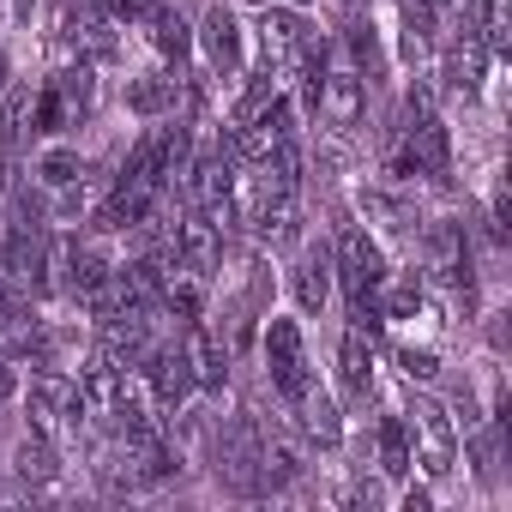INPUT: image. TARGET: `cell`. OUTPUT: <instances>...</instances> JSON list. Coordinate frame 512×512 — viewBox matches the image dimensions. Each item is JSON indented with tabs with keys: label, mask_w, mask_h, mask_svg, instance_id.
Returning a JSON list of instances; mask_svg holds the SVG:
<instances>
[{
	"label": "cell",
	"mask_w": 512,
	"mask_h": 512,
	"mask_svg": "<svg viewBox=\"0 0 512 512\" xmlns=\"http://www.w3.org/2000/svg\"><path fill=\"white\" fill-rule=\"evenodd\" d=\"M326 253H332V290L344 296V308H350V314L374 308V296H380V284H386V272H392L386 241H380L368 223H338V235H332Z\"/></svg>",
	"instance_id": "1"
},
{
	"label": "cell",
	"mask_w": 512,
	"mask_h": 512,
	"mask_svg": "<svg viewBox=\"0 0 512 512\" xmlns=\"http://www.w3.org/2000/svg\"><path fill=\"white\" fill-rule=\"evenodd\" d=\"M260 362H266V386L278 392V404L290 410L314 380H320V368H314V350H308V326H302V314H266L260 320Z\"/></svg>",
	"instance_id": "2"
},
{
	"label": "cell",
	"mask_w": 512,
	"mask_h": 512,
	"mask_svg": "<svg viewBox=\"0 0 512 512\" xmlns=\"http://www.w3.org/2000/svg\"><path fill=\"white\" fill-rule=\"evenodd\" d=\"M193 61L217 85H235L247 73L253 49H247V19H241L235 0H211V7L193 19Z\"/></svg>",
	"instance_id": "3"
},
{
	"label": "cell",
	"mask_w": 512,
	"mask_h": 512,
	"mask_svg": "<svg viewBox=\"0 0 512 512\" xmlns=\"http://www.w3.org/2000/svg\"><path fill=\"white\" fill-rule=\"evenodd\" d=\"M308 37H314V19H308V7H290V0L253 7V19H247V49H253V67L278 73L284 85H290V67H296V55L308 49Z\"/></svg>",
	"instance_id": "4"
},
{
	"label": "cell",
	"mask_w": 512,
	"mask_h": 512,
	"mask_svg": "<svg viewBox=\"0 0 512 512\" xmlns=\"http://www.w3.org/2000/svg\"><path fill=\"white\" fill-rule=\"evenodd\" d=\"M19 404H25V428L49 434V440H61V446H67L73 428H85L73 368H31V380L19 386Z\"/></svg>",
	"instance_id": "5"
},
{
	"label": "cell",
	"mask_w": 512,
	"mask_h": 512,
	"mask_svg": "<svg viewBox=\"0 0 512 512\" xmlns=\"http://www.w3.org/2000/svg\"><path fill=\"white\" fill-rule=\"evenodd\" d=\"M223 247H229V229L205 211V205H187V211H175V223H169V260L175 266H187V272H199L205 284L223 272Z\"/></svg>",
	"instance_id": "6"
},
{
	"label": "cell",
	"mask_w": 512,
	"mask_h": 512,
	"mask_svg": "<svg viewBox=\"0 0 512 512\" xmlns=\"http://www.w3.org/2000/svg\"><path fill=\"white\" fill-rule=\"evenodd\" d=\"M314 121H320L326 133H338V139L368 121V79H362L350 61H332V67H326V79H320V91H314Z\"/></svg>",
	"instance_id": "7"
},
{
	"label": "cell",
	"mask_w": 512,
	"mask_h": 512,
	"mask_svg": "<svg viewBox=\"0 0 512 512\" xmlns=\"http://www.w3.org/2000/svg\"><path fill=\"white\" fill-rule=\"evenodd\" d=\"M290 416H296V434H302V446H308V452H338V446L350 440L344 404H338V392H326L320 380L290 404Z\"/></svg>",
	"instance_id": "8"
},
{
	"label": "cell",
	"mask_w": 512,
	"mask_h": 512,
	"mask_svg": "<svg viewBox=\"0 0 512 512\" xmlns=\"http://www.w3.org/2000/svg\"><path fill=\"white\" fill-rule=\"evenodd\" d=\"M7 476H13L25 494H49V488L67 476V446L49 440V434H37V428H25L19 446H13V458H7Z\"/></svg>",
	"instance_id": "9"
},
{
	"label": "cell",
	"mask_w": 512,
	"mask_h": 512,
	"mask_svg": "<svg viewBox=\"0 0 512 512\" xmlns=\"http://www.w3.org/2000/svg\"><path fill=\"white\" fill-rule=\"evenodd\" d=\"M338 398L344 404H368L374 392H380V350H374V338L368 332H356V326H344V338H338Z\"/></svg>",
	"instance_id": "10"
},
{
	"label": "cell",
	"mask_w": 512,
	"mask_h": 512,
	"mask_svg": "<svg viewBox=\"0 0 512 512\" xmlns=\"http://www.w3.org/2000/svg\"><path fill=\"white\" fill-rule=\"evenodd\" d=\"M73 386H79V410H85V422H109L115 404H121V392H127V368H121L115 356L91 350V356L73 368Z\"/></svg>",
	"instance_id": "11"
},
{
	"label": "cell",
	"mask_w": 512,
	"mask_h": 512,
	"mask_svg": "<svg viewBox=\"0 0 512 512\" xmlns=\"http://www.w3.org/2000/svg\"><path fill=\"white\" fill-rule=\"evenodd\" d=\"M121 109H127L133 121H169V115H181V73H169V67L127 73V85H121Z\"/></svg>",
	"instance_id": "12"
},
{
	"label": "cell",
	"mask_w": 512,
	"mask_h": 512,
	"mask_svg": "<svg viewBox=\"0 0 512 512\" xmlns=\"http://www.w3.org/2000/svg\"><path fill=\"white\" fill-rule=\"evenodd\" d=\"M356 199H362V217H368V229H374L380 241H422V211H416L404 193H392V187H362Z\"/></svg>",
	"instance_id": "13"
},
{
	"label": "cell",
	"mask_w": 512,
	"mask_h": 512,
	"mask_svg": "<svg viewBox=\"0 0 512 512\" xmlns=\"http://www.w3.org/2000/svg\"><path fill=\"white\" fill-rule=\"evenodd\" d=\"M181 350H187V362H193V380H199V398H223L229 392V362H235V350L199 320V326H187V338H181Z\"/></svg>",
	"instance_id": "14"
},
{
	"label": "cell",
	"mask_w": 512,
	"mask_h": 512,
	"mask_svg": "<svg viewBox=\"0 0 512 512\" xmlns=\"http://www.w3.org/2000/svg\"><path fill=\"white\" fill-rule=\"evenodd\" d=\"M284 284H290L296 314H302V320H320L326 302H332V253H326V247H302V260L284 272Z\"/></svg>",
	"instance_id": "15"
},
{
	"label": "cell",
	"mask_w": 512,
	"mask_h": 512,
	"mask_svg": "<svg viewBox=\"0 0 512 512\" xmlns=\"http://www.w3.org/2000/svg\"><path fill=\"white\" fill-rule=\"evenodd\" d=\"M139 37H145V49L157 55V67H169V73H187V67H193V19H187L181 7H163L157 19H145Z\"/></svg>",
	"instance_id": "16"
},
{
	"label": "cell",
	"mask_w": 512,
	"mask_h": 512,
	"mask_svg": "<svg viewBox=\"0 0 512 512\" xmlns=\"http://www.w3.org/2000/svg\"><path fill=\"white\" fill-rule=\"evenodd\" d=\"M49 91L61 97V109L73 115V127H85V121L97 115V67H91V61L67 55V61L49 73Z\"/></svg>",
	"instance_id": "17"
},
{
	"label": "cell",
	"mask_w": 512,
	"mask_h": 512,
	"mask_svg": "<svg viewBox=\"0 0 512 512\" xmlns=\"http://www.w3.org/2000/svg\"><path fill=\"white\" fill-rule=\"evenodd\" d=\"M374 464H380L386 482H404L416 470V440H410L404 416H380L374 422Z\"/></svg>",
	"instance_id": "18"
},
{
	"label": "cell",
	"mask_w": 512,
	"mask_h": 512,
	"mask_svg": "<svg viewBox=\"0 0 512 512\" xmlns=\"http://www.w3.org/2000/svg\"><path fill=\"white\" fill-rule=\"evenodd\" d=\"M344 49H350V67L374 85V79H386L392 73V55H386V37L374 31V19H356L350 31H344Z\"/></svg>",
	"instance_id": "19"
},
{
	"label": "cell",
	"mask_w": 512,
	"mask_h": 512,
	"mask_svg": "<svg viewBox=\"0 0 512 512\" xmlns=\"http://www.w3.org/2000/svg\"><path fill=\"white\" fill-rule=\"evenodd\" d=\"M31 175H37V187H43V193H55V187H73V181L85 175V157H79L73 145H61V139H43V151H37Z\"/></svg>",
	"instance_id": "20"
},
{
	"label": "cell",
	"mask_w": 512,
	"mask_h": 512,
	"mask_svg": "<svg viewBox=\"0 0 512 512\" xmlns=\"http://www.w3.org/2000/svg\"><path fill=\"white\" fill-rule=\"evenodd\" d=\"M97 7H103L121 31H139L145 19H157L163 7H175V0H97Z\"/></svg>",
	"instance_id": "21"
},
{
	"label": "cell",
	"mask_w": 512,
	"mask_h": 512,
	"mask_svg": "<svg viewBox=\"0 0 512 512\" xmlns=\"http://www.w3.org/2000/svg\"><path fill=\"white\" fill-rule=\"evenodd\" d=\"M398 368H404V380H440V350L434 344H398Z\"/></svg>",
	"instance_id": "22"
},
{
	"label": "cell",
	"mask_w": 512,
	"mask_h": 512,
	"mask_svg": "<svg viewBox=\"0 0 512 512\" xmlns=\"http://www.w3.org/2000/svg\"><path fill=\"white\" fill-rule=\"evenodd\" d=\"M19 386H25V380H19V362L0 356V404H13V398H19Z\"/></svg>",
	"instance_id": "23"
},
{
	"label": "cell",
	"mask_w": 512,
	"mask_h": 512,
	"mask_svg": "<svg viewBox=\"0 0 512 512\" xmlns=\"http://www.w3.org/2000/svg\"><path fill=\"white\" fill-rule=\"evenodd\" d=\"M37 7H43V0H7V19H13V25H31Z\"/></svg>",
	"instance_id": "24"
},
{
	"label": "cell",
	"mask_w": 512,
	"mask_h": 512,
	"mask_svg": "<svg viewBox=\"0 0 512 512\" xmlns=\"http://www.w3.org/2000/svg\"><path fill=\"white\" fill-rule=\"evenodd\" d=\"M7 85H13V55L0 49V97H7Z\"/></svg>",
	"instance_id": "25"
},
{
	"label": "cell",
	"mask_w": 512,
	"mask_h": 512,
	"mask_svg": "<svg viewBox=\"0 0 512 512\" xmlns=\"http://www.w3.org/2000/svg\"><path fill=\"white\" fill-rule=\"evenodd\" d=\"M235 7H272V0H235Z\"/></svg>",
	"instance_id": "26"
},
{
	"label": "cell",
	"mask_w": 512,
	"mask_h": 512,
	"mask_svg": "<svg viewBox=\"0 0 512 512\" xmlns=\"http://www.w3.org/2000/svg\"><path fill=\"white\" fill-rule=\"evenodd\" d=\"M290 7H320V0H290Z\"/></svg>",
	"instance_id": "27"
}]
</instances>
